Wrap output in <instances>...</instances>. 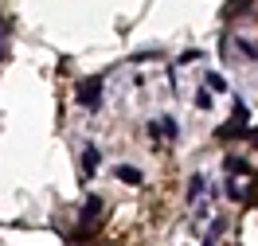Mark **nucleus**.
Returning <instances> with one entry per match:
<instances>
[{
    "label": "nucleus",
    "mask_w": 258,
    "mask_h": 246,
    "mask_svg": "<svg viewBox=\"0 0 258 246\" xmlns=\"http://www.w3.org/2000/svg\"><path fill=\"white\" fill-rule=\"evenodd\" d=\"M79 102L86 106V110H98V106H102V78L79 82Z\"/></svg>",
    "instance_id": "f257e3e1"
},
{
    "label": "nucleus",
    "mask_w": 258,
    "mask_h": 246,
    "mask_svg": "<svg viewBox=\"0 0 258 246\" xmlns=\"http://www.w3.org/2000/svg\"><path fill=\"white\" fill-rule=\"evenodd\" d=\"M246 133H250V129H246V106L235 102V117L219 129V137H246Z\"/></svg>",
    "instance_id": "f03ea898"
},
{
    "label": "nucleus",
    "mask_w": 258,
    "mask_h": 246,
    "mask_svg": "<svg viewBox=\"0 0 258 246\" xmlns=\"http://www.w3.org/2000/svg\"><path fill=\"white\" fill-rule=\"evenodd\" d=\"M153 137L172 141V137H176V121H172V117H157V121H153Z\"/></svg>",
    "instance_id": "7ed1b4c3"
},
{
    "label": "nucleus",
    "mask_w": 258,
    "mask_h": 246,
    "mask_svg": "<svg viewBox=\"0 0 258 246\" xmlns=\"http://www.w3.org/2000/svg\"><path fill=\"white\" fill-rule=\"evenodd\" d=\"M102 164V156H98V148H86L82 152V176H94V168Z\"/></svg>",
    "instance_id": "20e7f679"
},
{
    "label": "nucleus",
    "mask_w": 258,
    "mask_h": 246,
    "mask_svg": "<svg viewBox=\"0 0 258 246\" xmlns=\"http://www.w3.org/2000/svg\"><path fill=\"white\" fill-rule=\"evenodd\" d=\"M117 176H121L125 184H141V180H145V176H141V168H133V164H121V168H117Z\"/></svg>",
    "instance_id": "39448f33"
},
{
    "label": "nucleus",
    "mask_w": 258,
    "mask_h": 246,
    "mask_svg": "<svg viewBox=\"0 0 258 246\" xmlns=\"http://www.w3.org/2000/svg\"><path fill=\"white\" fill-rule=\"evenodd\" d=\"M208 86H211V90H219V94H227V78H223V74H215V70L208 74Z\"/></svg>",
    "instance_id": "423d86ee"
},
{
    "label": "nucleus",
    "mask_w": 258,
    "mask_h": 246,
    "mask_svg": "<svg viewBox=\"0 0 258 246\" xmlns=\"http://www.w3.org/2000/svg\"><path fill=\"white\" fill-rule=\"evenodd\" d=\"M246 137H250V141H254V145H258V129H250V133H246Z\"/></svg>",
    "instance_id": "0eeeda50"
},
{
    "label": "nucleus",
    "mask_w": 258,
    "mask_h": 246,
    "mask_svg": "<svg viewBox=\"0 0 258 246\" xmlns=\"http://www.w3.org/2000/svg\"><path fill=\"white\" fill-rule=\"evenodd\" d=\"M0 39H4V32H0ZM0 55H4V47H0Z\"/></svg>",
    "instance_id": "6e6552de"
}]
</instances>
